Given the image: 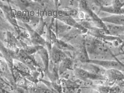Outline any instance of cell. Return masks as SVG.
I'll return each instance as SVG.
<instances>
[{
	"label": "cell",
	"mask_w": 124,
	"mask_h": 93,
	"mask_svg": "<svg viewBox=\"0 0 124 93\" xmlns=\"http://www.w3.org/2000/svg\"><path fill=\"white\" fill-rule=\"evenodd\" d=\"M19 18L24 23L29 22L30 18L28 16H27L26 14H23V15H19Z\"/></svg>",
	"instance_id": "obj_21"
},
{
	"label": "cell",
	"mask_w": 124,
	"mask_h": 93,
	"mask_svg": "<svg viewBox=\"0 0 124 93\" xmlns=\"http://www.w3.org/2000/svg\"><path fill=\"white\" fill-rule=\"evenodd\" d=\"M105 76L107 79L111 82L117 83L124 80V74L119 70H106Z\"/></svg>",
	"instance_id": "obj_3"
},
{
	"label": "cell",
	"mask_w": 124,
	"mask_h": 93,
	"mask_svg": "<svg viewBox=\"0 0 124 93\" xmlns=\"http://www.w3.org/2000/svg\"><path fill=\"white\" fill-rule=\"evenodd\" d=\"M30 93H54L51 90L45 87H33L29 89Z\"/></svg>",
	"instance_id": "obj_17"
},
{
	"label": "cell",
	"mask_w": 124,
	"mask_h": 93,
	"mask_svg": "<svg viewBox=\"0 0 124 93\" xmlns=\"http://www.w3.org/2000/svg\"><path fill=\"white\" fill-rule=\"evenodd\" d=\"M50 57L54 63L61 62L66 57V55L62 50L55 46H54L49 51Z\"/></svg>",
	"instance_id": "obj_4"
},
{
	"label": "cell",
	"mask_w": 124,
	"mask_h": 93,
	"mask_svg": "<svg viewBox=\"0 0 124 93\" xmlns=\"http://www.w3.org/2000/svg\"><path fill=\"white\" fill-rule=\"evenodd\" d=\"M59 19L62 21H63L64 22L67 24L68 25L75 27L76 28H80V29L81 28L82 29V27H81L80 24H78L73 19L68 16H64L60 17Z\"/></svg>",
	"instance_id": "obj_13"
},
{
	"label": "cell",
	"mask_w": 124,
	"mask_h": 93,
	"mask_svg": "<svg viewBox=\"0 0 124 93\" xmlns=\"http://www.w3.org/2000/svg\"><path fill=\"white\" fill-rule=\"evenodd\" d=\"M9 68L7 63L4 61H2L1 60L0 68L1 74L6 78H7L8 80L10 81V82L13 83L14 82V79L13 77V73H11L10 69H9Z\"/></svg>",
	"instance_id": "obj_9"
},
{
	"label": "cell",
	"mask_w": 124,
	"mask_h": 93,
	"mask_svg": "<svg viewBox=\"0 0 124 93\" xmlns=\"http://www.w3.org/2000/svg\"><path fill=\"white\" fill-rule=\"evenodd\" d=\"M38 52L43 62L45 70L47 71L49 64L50 59V55H49L47 50L44 47H42L38 51Z\"/></svg>",
	"instance_id": "obj_11"
},
{
	"label": "cell",
	"mask_w": 124,
	"mask_h": 93,
	"mask_svg": "<svg viewBox=\"0 0 124 93\" xmlns=\"http://www.w3.org/2000/svg\"><path fill=\"white\" fill-rule=\"evenodd\" d=\"M73 62L70 58L66 57L61 62L59 68V75H62L68 70L72 69Z\"/></svg>",
	"instance_id": "obj_10"
},
{
	"label": "cell",
	"mask_w": 124,
	"mask_h": 93,
	"mask_svg": "<svg viewBox=\"0 0 124 93\" xmlns=\"http://www.w3.org/2000/svg\"><path fill=\"white\" fill-rule=\"evenodd\" d=\"M117 85H118L121 88L124 90V80L117 83Z\"/></svg>",
	"instance_id": "obj_22"
},
{
	"label": "cell",
	"mask_w": 124,
	"mask_h": 93,
	"mask_svg": "<svg viewBox=\"0 0 124 93\" xmlns=\"http://www.w3.org/2000/svg\"><path fill=\"white\" fill-rule=\"evenodd\" d=\"M45 24L44 22L43 19H41L40 21V24L39 25L38 28H37V30L35 31H37L39 34L41 35L44 32V28Z\"/></svg>",
	"instance_id": "obj_19"
},
{
	"label": "cell",
	"mask_w": 124,
	"mask_h": 93,
	"mask_svg": "<svg viewBox=\"0 0 124 93\" xmlns=\"http://www.w3.org/2000/svg\"><path fill=\"white\" fill-rule=\"evenodd\" d=\"M78 58L79 61L83 63L88 62L89 60H90L89 54L85 47L83 48L80 50L78 54Z\"/></svg>",
	"instance_id": "obj_14"
},
{
	"label": "cell",
	"mask_w": 124,
	"mask_h": 93,
	"mask_svg": "<svg viewBox=\"0 0 124 93\" xmlns=\"http://www.w3.org/2000/svg\"><path fill=\"white\" fill-rule=\"evenodd\" d=\"M108 93H124V90L117 85L110 87Z\"/></svg>",
	"instance_id": "obj_18"
},
{
	"label": "cell",
	"mask_w": 124,
	"mask_h": 93,
	"mask_svg": "<svg viewBox=\"0 0 124 93\" xmlns=\"http://www.w3.org/2000/svg\"><path fill=\"white\" fill-rule=\"evenodd\" d=\"M43 46H23V50L25 53L29 55L35 53V52H38L40 48Z\"/></svg>",
	"instance_id": "obj_16"
},
{
	"label": "cell",
	"mask_w": 124,
	"mask_h": 93,
	"mask_svg": "<svg viewBox=\"0 0 124 93\" xmlns=\"http://www.w3.org/2000/svg\"><path fill=\"white\" fill-rule=\"evenodd\" d=\"M110 87L107 86H100L97 88L99 93H108Z\"/></svg>",
	"instance_id": "obj_20"
},
{
	"label": "cell",
	"mask_w": 124,
	"mask_h": 93,
	"mask_svg": "<svg viewBox=\"0 0 124 93\" xmlns=\"http://www.w3.org/2000/svg\"><path fill=\"white\" fill-rule=\"evenodd\" d=\"M110 35L114 37L124 36V26L104 23Z\"/></svg>",
	"instance_id": "obj_5"
},
{
	"label": "cell",
	"mask_w": 124,
	"mask_h": 93,
	"mask_svg": "<svg viewBox=\"0 0 124 93\" xmlns=\"http://www.w3.org/2000/svg\"><path fill=\"white\" fill-rule=\"evenodd\" d=\"M13 64L15 69L20 73L27 75L30 73V68L23 62L18 60L16 62H14Z\"/></svg>",
	"instance_id": "obj_12"
},
{
	"label": "cell",
	"mask_w": 124,
	"mask_h": 93,
	"mask_svg": "<svg viewBox=\"0 0 124 93\" xmlns=\"http://www.w3.org/2000/svg\"><path fill=\"white\" fill-rule=\"evenodd\" d=\"M6 39L8 43L13 46H16L19 44V42L14 35L10 31H8L6 33Z\"/></svg>",
	"instance_id": "obj_15"
},
{
	"label": "cell",
	"mask_w": 124,
	"mask_h": 93,
	"mask_svg": "<svg viewBox=\"0 0 124 93\" xmlns=\"http://www.w3.org/2000/svg\"><path fill=\"white\" fill-rule=\"evenodd\" d=\"M103 22L124 26V15H113L101 18Z\"/></svg>",
	"instance_id": "obj_7"
},
{
	"label": "cell",
	"mask_w": 124,
	"mask_h": 93,
	"mask_svg": "<svg viewBox=\"0 0 124 93\" xmlns=\"http://www.w3.org/2000/svg\"><path fill=\"white\" fill-rule=\"evenodd\" d=\"M88 63L101 66L106 70H117L124 72V65L117 60H89Z\"/></svg>",
	"instance_id": "obj_1"
},
{
	"label": "cell",
	"mask_w": 124,
	"mask_h": 93,
	"mask_svg": "<svg viewBox=\"0 0 124 93\" xmlns=\"http://www.w3.org/2000/svg\"><path fill=\"white\" fill-rule=\"evenodd\" d=\"M74 71L77 77L83 79L102 80H107L106 77L103 75L93 73L83 68H77L75 69Z\"/></svg>",
	"instance_id": "obj_2"
},
{
	"label": "cell",
	"mask_w": 124,
	"mask_h": 93,
	"mask_svg": "<svg viewBox=\"0 0 124 93\" xmlns=\"http://www.w3.org/2000/svg\"><path fill=\"white\" fill-rule=\"evenodd\" d=\"M17 60L23 62L28 66L30 70H34L35 69L36 64L35 61L31 59L29 55L24 52L23 50L19 51L17 56H16Z\"/></svg>",
	"instance_id": "obj_6"
},
{
	"label": "cell",
	"mask_w": 124,
	"mask_h": 93,
	"mask_svg": "<svg viewBox=\"0 0 124 93\" xmlns=\"http://www.w3.org/2000/svg\"><path fill=\"white\" fill-rule=\"evenodd\" d=\"M26 26L30 33L31 40L35 44V46H44L46 45V42L41 37V35L39 34L36 31H34L28 25L26 24Z\"/></svg>",
	"instance_id": "obj_8"
}]
</instances>
